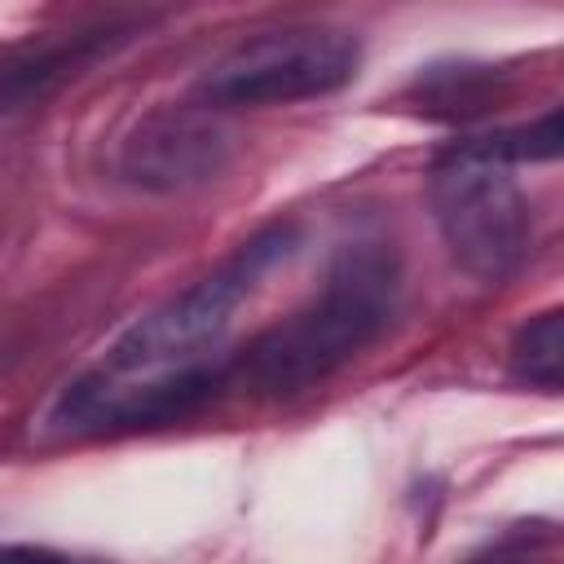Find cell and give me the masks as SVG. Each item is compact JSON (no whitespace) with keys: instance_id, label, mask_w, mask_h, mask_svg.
Wrapping results in <instances>:
<instances>
[{"instance_id":"3957f363","label":"cell","mask_w":564,"mask_h":564,"mask_svg":"<svg viewBox=\"0 0 564 564\" xmlns=\"http://www.w3.org/2000/svg\"><path fill=\"white\" fill-rule=\"evenodd\" d=\"M427 203L449 256L480 282H502L529 247V203L485 137L454 145L427 176Z\"/></svg>"},{"instance_id":"8992f818","label":"cell","mask_w":564,"mask_h":564,"mask_svg":"<svg viewBox=\"0 0 564 564\" xmlns=\"http://www.w3.org/2000/svg\"><path fill=\"white\" fill-rule=\"evenodd\" d=\"M511 370H516V379H524L542 392L560 388V379H564V313L560 308H546L520 326V335L511 344Z\"/></svg>"},{"instance_id":"6da1fadb","label":"cell","mask_w":564,"mask_h":564,"mask_svg":"<svg viewBox=\"0 0 564 564\" xmlns=\"http://www.w3.org/2000/svg\"><path fill=\"white\" fill-rule=\"evenodd\" d=\"M397 313V256L383 242H348L322 282V291L286 322L264 330L238 361L242 383L291 397L370 348Z\"/></svg>"},{"instance_id":"52a82bcc","label":"cell","mask_w":564,"mask_h":564,"mask_svg":"<svg viewBox=\"0 0 564 564\" xmlns=\"http://www.w3.org/2000/svg\"><path fill=\"white\" fill-rule=\"evenodd\" d=\"M0 564H70V560L57 555V551H48V546L13 542V546H0Z\"/></svg>"},{"instance_id":"277c9868","label":"cell","mask_w":564,"mask_h":564,"mask_svg":"<svg viewBox=\"0 0 564 564\" xmlns=\"http://www.w3.org/2000/svg\"><path fill=\"white\" fill-rule=\"evenodd\" d=\"M361 66V44L344 31H273L229 48L198 79L203 106H286L344 88Z\"/></svg>"},{"instance_id":"5b68a950","label":"cell","mask_w":564,"mask_h":564,"mask_svg":"<svg viewBox=\"0 0 564 564\" xmlns=\"http://www.w3.org/2000/svg\"><path fill=\"white\" fill-rule=\"evenodd\" d=\"M229 159L225 132L203 115H154L123 145V176L150 189H185L212 181Z\"/></svg>"},{"instance_id":"7a4b0ae2","label":"cell","mask_w":564,"mask_h":564,"mask_svg":"<svg viewBox=\"0 0 564 564\" xmlns=\"http://www.w3.org/2000/svg\"><path fill=\"white\" fill-rule=\"evenodd\" d=\"M295 234L286 225H273L242 242L216 273L198 278L181 295L163 300L145 317H137L106 352L101 361L84 375L93 383H145V379H167L207 361H225L220 344L234 326V313L251 300L260 278L291 256Z\"/></svg>"}]
</instances>
